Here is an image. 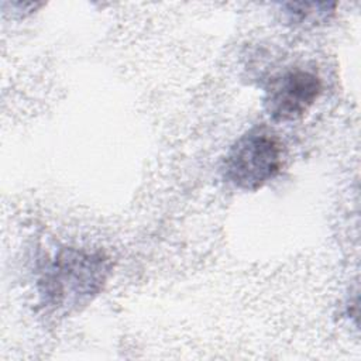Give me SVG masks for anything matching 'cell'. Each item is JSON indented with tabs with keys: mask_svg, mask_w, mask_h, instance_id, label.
Here are the masks:
<instances>
[{
	"mask_svg": "<svg viewBox=\"0 0 361 361\" xmlns=\"http://www.w3.org/2000/svg\"><path fill=\"white\" fill-rule=\"evenodd\" d=\"M110 271L111 262L100 251L59 248L39 272L41 303L62 314L76 312L99 295Z\"/></svg>",
	"mask_w": 361,
	"mask_h": 361,
	"instance_id": "obj_1",
	"label": "cell"
},
{
	"mask_svg": "<svg viewBox=\"0 0 361 361\" xmlns=\"http://www.w3.org/2000/svg\"><path fill=\"white\" fill-rule=\"evenodd\" d=\"M282 166V147L264 127L244 133L223 159V178L241 190H258L272 180Z\"/></svg>",
	"mask_w": 361,
	"mask_h": 361,
	"instance_id": "obj_2",
	"label": "cell"
},
{
	"mask_svg": "<svg viewBox=\"0 0 361 361\" xmlns=\"http://www.w3.org/2000/svg\"><path fill=\"white\" fill-rule=\"evenodd\" d=\"M322 92L320 78L305 69H290L274 76L264 94V109L276 123L300 118Z\"/></svg>",
	"mask_w": 361,
	"mask_h": 361,
	"instance_id": "obj_3",
	"label": "cell"
},
{
	"mask_svg": "<svg viewBox=\"0 0 361 361\" xmlns=\"http://www.w3.org/2000/svg\"><path fill=\"white\" fill-rule=\"evenodd\" d=\"M283 7L289 23L314 24L327 18L334 11L336 3H286Z\"/></svg>",
	"mask_w": 361,
	"mask_h": 361,
	"instance_id": "obj_4",
	"label": "cell"
}]
</instances>
